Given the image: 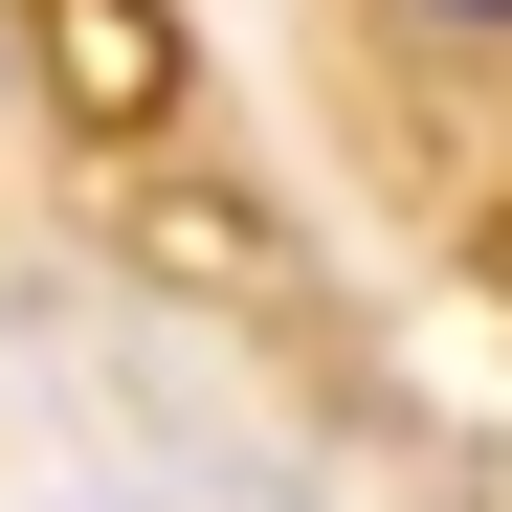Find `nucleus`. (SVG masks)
<instances>
[{
    "instance_id": "nucleus-1",
    "label": "nucleus",
    "mask_w": 512,
    "mask_h": 512,
    "mask_svg": "<svg viewBox=\"0 0 512 512\" xmlns=\"http://www.w3.org/2000/svg\"><path fill=\"white\" fill-rule=\"evenodd\" d=\"M446 23H512V0H446Z\"/></svg>"
}]
</instances>
